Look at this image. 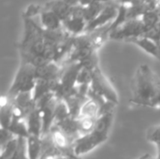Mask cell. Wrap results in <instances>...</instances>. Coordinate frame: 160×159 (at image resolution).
Here are the masks:
<instances>
[{"instance_id": "6da1fadb", "label": "cell", "mask_w": 160, "mask_h": 159, "mask_svg": "<svg viewBox=\"0 0 160 159\" xmlns=\"http://www.w3.org/2000/svg\"><path fill=\"white\" fill-rule=\"evenodd\" d=\"M128 102L132 106L160 108V78L146 64L141 65L134 73Z\"/></svg>"}, {"instance_id": "7a4b0ae2", "label": "cell", "mask_w": 160, "mask_h": 159, "mask_svg": "<svg viewBox=\"0 0 160 159\" xmlns=\"http://www.w3.org/2000/svg\"><path fill=\"white\" fill-rule=\"evenodd\" d=\"M23 19L22 37L18 44V50L22 61H28L34 57L44 56L46 40L43 27L35 19Z\"/></svg>"}, {"instance_id": "3957f363", "label": "cell", "mask_w": 160, "mask_h": 159, "mask_svg": "<svg viewBox=\"0 0 160 159\" xmlns=\"http://www.w3.org/2000/svg\"><path fill=\"white\" fill-rule=\"evenodd\" d=\"M113 116L114 111L102 113L97 120L92 131L81 136L74 142V154L77 157H80L92 152L108 140L113 123Z\"/></svg>"}, {"instance_id": "277c9868", "label": "cell", "mask_w": 160, "mask_h": 159, "mask_svg": "<svg viewBox=\"0 0 160 159\" xmlns=\"http://www.w3.org/2000/svg\"><path fill=\"white\" fill-rule=\"evenodd\" d=\"M36 83V67L26 62L21 61L11 85L6 95L11 98H14L21 93L33 92Z\"/></svg>"}, {"instance_id": "5b68a950", "label": "cell", "mask_w": 160, "mask_h": 159, "mask_svg": "<svg viewBox=\"0 0 160 159\" xmlns=\"http://www.w3.org/2000/svg\"><path fill=\"white\" fill-rule=\"evenodd\" d=\"M89 92L100 97L104 100L114 105H117L119 103V97L116 90L114 89L110 80L106 77V75H104L99 66H98L93 70Z\"/></svg>"}, {"instance_id": "8992f818", "label": "cell", "mask_w": 160, "mask_h": 159, "mask_svg": "<svg viewBox=\"0 0 160 159\" xmlns=\"http://www.w3.org/2000/svg\"><path fill=\"white\" fill-rule=\"evenodd\" d=\"M81 69V63H72L64 66V70L59 79L57 90L54 93L58 99L64 100L76 91L77 79Z\"/></svg>"}, {"instance_id": "52a82bcc", "label": "cell", "mask_w": 160, "mask_h": 159, "mask_svg": "<svg viewBox=\"0 0 160 159\" xmlns=\"http://www.w3.org/2000/svg\"><path fill=\"white\" fill-rule=\"evenodd\" d=\"M145 32L146 30L141 18L130 19L112 31L110 33L109 39L128 42L130 39L143 37Z\"/></svg>"}, {"instance_id": "ba28073f", "label": "cell", "mask_w": 160, "mask_h": 159, "mask_svg": "<svg viewBox=\"0 0 160 159\" xmlns=\"http://www.w3.org/2000/svg\"><path fill=\"white\" fill-rule=\"evenodd\" d=\"M58 101L59 99L54 93H49L36 103V106L40 111L42 116V136L49 134L53 127L55 110Z\"/></svg>"}, {"instance_id": "9c48e42d", "label": "cell", "mask_w": 160, "mask_h": 159, "mask_svg": "<svg viewBox=\"0 0 160 159\" xmlns=\"http://www.w3.org/2000/svg\"><path fill=\"white\" fill-rule=\"evenodd\" d=\"M119 7H120V4L117 2V0L109 1L106 4L104 9L100 12V14L94 21H92L87 24L84 33L92 32L98 28L111 24L116 19L118 15Z\"/></svg>"}, {"instance_id": "30bf717a", "label": "cell", "mask_w": 160, "mask_h": 159, "mask_svg": "<svg viewBox=\"0 0 160 159\" xmlns=\"http://www.w3.org/2000/svg\"><path fill=\"white\" fill-rule=\"evenodd\" d=\"M87 26V22L83 17L82 7L77 6L74 7L72 15L63 22L64 30L72 37L80 36L85 32Z\"/></svg>"}, {"instance_id": "8fae6325", "label": "cell", "mask_w": 160, "mask_h": 159, "mask_svg": "<svg viewBox=\"0 0 160 159\" xmlns=\"http://www.w3.org/2000/svg\"><path fill=\"white\" fill-rule=\"evenodd\" d=\"M160 7V0H136L130 7H128L127 19H138L145 13Z\"/></svg>"}, {"instance_id": "7c38bea8", "label": "cell", "mask_w": 160, "mask_h": 159, "mask_svg": "<svg viewBox=\"0 0 160 159\" xmlns=\"http://www.w3.org/2000/svg\"><path fill=\"white\" fill-rule=\"evenodd\" d=\"M64 70V66L57 62H50L42 67H36L37 80L52 81L61 77Z\"/></svg>"}, {"instance_id": "4fadbf2b", "label": "cell", "mask_w": 160, "mask_h": 159, "mask_svg": "<svg viewBox=\"0 0 160 159\" xmlns=\"http://www.w3.org/2000/svg\"><path fill=\"white\" fill-rule=\"evenodd\" d=\"M44 8L52 11L62 22V23L67 21L73 13L74 7L69 6L64 0H51L43 4Z\"/></svg>"}, {"instance_id": "5bb4252c", "label": "cell", "mask_w": 160, "mask_h": 159, "mask_svg": "<svg viewBox=\"0 0 160 159\" xmlns=\"http://www.w3.org/2000/svg\"><path fill=\"white\" fill-rule=\"evenodd\" d=\"M13 119V99L6 94L1 97L0 125L1 128L8 129Z\"/></svg>"}, {"instance_id": "9a60e30c", "label": "cell", "mask_w": 160, "mask_h": 159, "mask_svg": "<svg viewBox=\"0 0 160 159\" xmlns=\"http://www.w3.org/2000/svg\"><path fill=\"white\" fill-rule=\"evenodd\" d=\"M29 136H42V116L40 111L36 107L25 118Z\"/></svg>"}, {"instance_id": "2e32d148", "label": "cell", "mask_w": 160, "mask_h": 159, "mask_svg": "<svg viewBox=\"0 0 160 159\" xmlns=\"http://www.w3.org/2000/svg\"><path fill=\"white\" fill-rule=\"evenodd\" d=\"M38 17H39L40 25L46 30L55 31L63 28V23L60 21V19L52 11L44 8V7L42 12Z\"/></svg>"}, {"instance_id": "e0dca14e", "label": "cell", "mask_w": 160, "mask_h": 159, "mask_svg": "<svg viewBox=\"0 0 160 159\" xmlns=\"http://www.w3.org/2000/svg\"><path fill=\"white\" fill-rule=\"evenodd\" d=\"M128 42L137 45L138 47L142 49L145 52H147L148 54L154 56L156 59L160 61L159 45L158 43H156L155 41L151 40L150 38H147L145 37H141L130 39Z\"/></svg>"}, {"instance_id": "ac0fdd59", "label": "cell", "mask_w": 160, "mask_h": 159, "mask_svg": "<svg viewBox=\"0 0 160 159\" xmlns=\"http://www.w3.org/2000/svg\"><path fill=\"white\" fill-rule=\"evenodd\" d=\"M107 3H100L98 1H92L88 6L82 7V13L83 17L87 22V24L94 21L99 14L100 12L104 9L105 6Z\"/></svg>"}, {"instance_id": "d6986e66", "label": "cell", "mask_w": 160, "mask_h": 159, "mask_svg": "<svg viewBox=\"0 0 160 159\" xmlns=\"http://www.w3.org/2000/svg\"><path fill=\"white\" fill-rule=\"evenodd\" d=\"M27 153L29 159H40L42 152L41 137L29 136L27 139Z\"/></svg>"}, {"instance_id": "ffe728a7", "label": "cell", "mask_w": 160, "mask_h": 159, "mask_svg": "<svg viewBox=\"0 0 160 159\" xmlns=\"http://www.w3.org/2000/svg\"><path fill=\"white\" fill-rule=\"evenodd\" d=\"M14 136L17 138H24L27 139L29 137V132L26 125V121L23 119H17L13 118L9 127L8 128Z\"/></svg>"}, {"instance_id": "44dd1931", "label": "cell", "mask_w": 160, "mask_h": 159, "mask_svg": "<svg viewBox=\"0 0 160 159\" xmlns=\"http://www.w3.org/2000/svg\"><path fill=\"white\" fill-rule=\"evenodd\" d=\"M141 19L144 24L145 30L148 31L149 29L156 26L160 22V7L145 13L143 16L141 17Z\"/></svg>"}, {"instance_id": "7402d4cb", "label": "cell", "mask_w": 160, "mask_h": 159, "mask_svg": "<svg viewBox=\"0 0 160 159\" xmlns=\"http://www.w3.org/2000/svg\"><path fill=\"white\" fill-rule=\"evenodd\" d=\"M146 139L149 142L156 145L158 155L156 159H160V125L150 127L146 133Z\"/></svg>"}, {"instance_id": "603a6c76", "label": "cell", "mask_w": 160, "mask_h": 159, "mask_svg": "<svg viewBox=\"0 0 160 159\" xmlns=\"http://www.w3.org/2000/svg\"><path fill=\"white\" fill-rule=\"evenodd\" d=\"M12 159H29L27 153V140L18 138V147Z\"/></svg>"}, {"instance_id": "cb8c5ba5", "label": "cell", "mask_w": 160, "mask_h": 159, "mask_svg": "<svg viewBox=\"0 0 160 159\" xmlns=\"http://www.w3.org/2000/svg\"><path fill=\"white\" fill-rule=\"evenodd\" d=\"M43 10V5H37V4H31L29 5L25 11L23 12L22 18H30L35 19V17L39 16L40 13Z\"/></svg>"}, {"instance_id": "d4e9b609", "label": "cell", "mask_w": 160, "mask_h": 159, "mask_svg": "<svg viewBox=\"0 0 160 159\" xmlns=\"http://www.w3.org/2000/svg\"><path fill=\"white\" fill-rule=\"evenodd\" d=\"M143 37L150 38L151 40L155 41L156 43H158V45L160 44V22L153 28L149 29L148 31L145 32V34L143 35Z\"/></svg>"}, {"instance_id": "484cf974", "label": "cell", "mask_w": 160, "mask_h": 159, "mask_svg": "<svg viewBox=\"0 0 160 159\" xmlns=\"http://www.w3.org/2000/svg\"><path fill=\"white\" fill-rule=\"evenodd\" d=\"M17 138L16 136H14L9 130L5 129V128H1L0 131V143H1V149L4 148L9 142H11L13 139Z\"/></svg>"}, {"instance_id": "4316f807", "label": "cell", "mask_w": 160, "mask_h": 159, "mask_svg": "<svg viewBox=\"0 0 160 159\" xmlns=\"http://www.w3.org/2000/svg\"><path fill=\"white\" fill-rule=\"evenodd\" d=\"M135 1L136 0H117L120 6H126V7H130Z\"/></svg>"}, {"instance_id": "83f0119b", "label": "cell", "mask_w": 160, "mask_h": 159, "mask_svg": "<svg viewBox=\"0 0 160 159\" xmlns=\"http://www.w3.org/2000/svg\"><path fill=\"white\" fill-rule=\"evenodd\" d=\"M67 4H68L71 7H77L79 6V0H64Z\"/></svg>"}, {"instance_id": "f1b7e54d", "label": "cell", "mask_w": 160, "mask_h": 159, "mask_svg": "<svg viewBox=\"0 0 160 159\" xmlns=\"http://www.w3.org/2000/svg\"><path fill=\"white\" fill-rule=\"evenodd\" d=\"M93 0H79V5L82 7H86L88 6Z\"/></svg>"}, {"instance_id": "f546056e", "label": "cell", "mask_w": 160, "mask_h": 159, "mask_svg": "<svg viewBox=\"0 0 160 159\" xmlns=\"http://www.w3.org/2000/svg\"><path fill=\"white\" fill-rule=\"evenodd\" d=\"M148 157H149V155H148V154H145V155H143V156L140 157L138 159H146Z\"/></svg>"}, {"instance_id": "4dcf8cb0", "label": "cell", "mask_w": 160, "mask_h": 159, "mask_svg": "<svg viewBox=\"0 0 160 159\" xmlns=\"http://www.w3.org/2000/svg\"><path fill=\"white\" fill-rule=\"evenodd\" d=\"M159 50H160V44H159Z\"/></svg>"}]
</instances>
